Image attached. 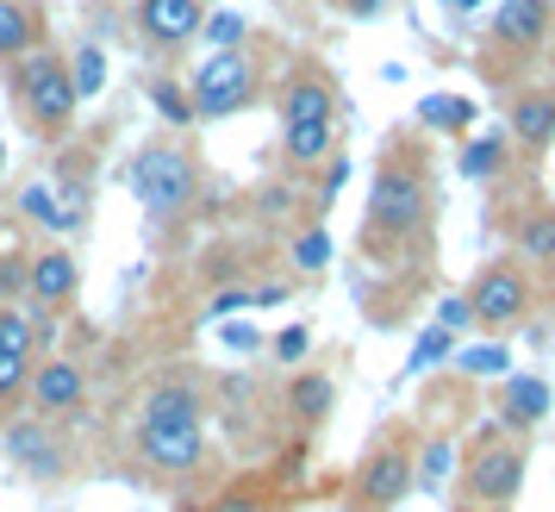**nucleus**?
<instances>
[{
  "label": "nucleus",
  "mask_w": 555,
  "mask_h": 512,
  "mask_svg": "<svg viewBox=\"0 0 555 512\" xmlns=\"http://www.w3.org/2000/svg\"><path fill=\"white\" fill-rule=\"evenodd\" d=\"M20 213L38 219V226H51V231H76V219L63 213V201H56L51 181H26V188H20Z\"/></svg>",
  "instance_id": "28"
},
{
  "label": "nucleus",
  "mask_w": 555,
  "mask_h": 512,
  "mask_svg": "<svg viewBox=\"0 0 555 512\" xmlns=\"http://www.w3.org/2000/svg\"><path fill=\"white\" fill-rule=\"evenodd\" d=\"M455 169L468 181H487V188H505V181L525 176V163L512 151V131L493 126V131H468L462 138V156H455Z\"/></svg>",
  "instance_id": "20"
},
{
  "label": "nucleus",
  "mask_w": 555,
  "mask_h": 512,
  "mask_svg": "<svg viewBox=\"0 0 555 512\" xmlns=\"http://www.w3.org/2000/svg\"><path fill=\"white\" fill-rule=\"evenodd\" d=\"M543 412H550V387L537 382V375H512V382L493 394V419H500L505 432H518V437L537 432Z\"/></svg>",
  "instance_id": "23"
},
{
  "label": "nucleus",
  "mask_w": 555,
  "mask_h": 512,
  "mask_svg": "<svg viewBox=\"0 0 555 512\" xmlns=\"http://www.w3.org/2000/svg\"><path fill=\"white\" fill-rule=\"evenodd\" d=\"M126 457L151 487H188L212 462L206 419H131Z\"/></svg>",
  "instance_id": "8"
},
{
  "label": "nucleus",
  "mask_w": 555,
  "mask_h": 512,
  "mask_svg": "<svg viewBox=\"0 0 555 512\" xmlns=\"http://www.w3.org/2000/svg\"><path fill=\"white\" fill-rule=\"evenodd\" d=\"M0 450H7V462L38 487H63L81 469L69 432H63V425H44L38 412H20V419L0 425Z\"/></svg>",
  "instance_id": "10"
},
{
  "label": "nucleus",
  "mask_w": 555,
  "mask_h": 512,
  "mask_svg": "<svg viewBox=\"0 0 555 512\" xmlns=\"http://www.w3.org/2000/svg\"><path fill=\"white\" fill-rule=\"evenodd\" d=\"M331 407H337V375H331V369L300 362V369L287 375V387H281V412H287V425H294L300 437L325 432Z\"/></svg>",
  "instance_id": "19"
},
{
  "label": "nucleus",
  "mask_w": 555,
  "mask_h": 512,
  "mask_svg": "<svg viewBox=\"0 0 555 512\" xmlns=\"http://www.w3.org/2000/svg\"><path fill=\"white\" fill-rule=\"evenodd\" d=\"M462 369H468V375H505V344L487 337L480 350H462Z\"/></svg>",
  "instance_id": "34"
},
{
  "label": "nucleus",
  "mask_w": 555,
  "mask_h": 512,
  "mask_svg": "<svg viewBox=\"0 0 555 512\" xmlns=\"http://www.w3.org/2000/svg\"><path fill=\"white\" fill-rule=\"evenodd\" d=\"M188 94H194V119H206V126L262 106L269 101V44H256V38L219 44V51L188 76Z\"/></svg>",
  "instance_id": "7"
},
{
  "label": "nucleus",
  "mask_w": 555,
  "mask_h": 512,
  "mask_svg": "<svg viewBox=\"0 0 555 512\" xmlns=\"http://www.w3.org/2000/svg\"><path fill=\"white\" fill-rule=\"evenodd\" d=\"M418 444H425V432L412 419L380 425L344 482V512H400L418 494Z\"/></svg>",
  "instance_id": "5"
},
{
  "label": "nucleus",
  "mask_w": 555,
  "mask_h": 512,
  "mask_svg": "<svg viewBox=\"0 0 555 512\" xmlns=\"http://www.w3.org/2000/svg\"><path fill=\"white\" fill-rule=\"evenodd\" d=\"M131 31L151 51H188L206 31V0H131Z\"/></svg>",
  "instance_id": "17"
},
{
  "label": "nucleus",
  "mask_w": 555,
  "mask_h": 512,
  "mask_svg": "<svg viewBox=\"0 0 555 512\" xmlns=\"http://www.w3.org/2000/svg\"><path fill=\"white\" fill-rule=\"evenodd\" d=\"M31 251H0V307H26Z\"/></svg>",
  "instance_id": "31"
},
{
  "label": "nucleus",
  "mask_w": 555,
  "mask_h": 512,
  "mask_svg": "<svg viewBox=\"0 0 555 512\" xmlns=\"http://www.w3.org/2000/svg\"><path fill=\"white\" fill-rule=\"evenodd\" d=\"M201 512H281V494L262 482V475H237V482H225Z\"/></svg>",
  "instance_id": "25"
},
{
  "label": "nucleus",
  "mask_w": 555,
  "mask_h": 512,
  "mask_svg": "<svg viewBox=\"0 0 555 512\" xmlns=\"http://www.w3.org/2000/svg\"><path fill=\"white\" fill-rule=\"evenodd\" d=\"M337 113H344V81L331 76V63L300 51L275 88V119L281 126H337Z\"/></svg>",
  "instance_id": "12"
},
{
  "label": "nucleus",
  "mask_w": 555,
  "mask_h": 512,
  "mask_svg": "<svg viewBox=\"0 0 555 512\" xmlns=\"http://www.w3.org/2000/svg\"><path fill=\"white\" fill-rule=\"evenodd\" d=\"M294 206H300V176H287V169L256 188V219H262V226H294L300 231V213H294Z\"/></svg>",
  "instance_id": "27"
},
{
  "label": "nucleus",
  "mask_w": 555,
  "mask_h": 512,
  "mask_svg": "<svg viewBox=\"0 0 555 512\" xmlns=\"http://www.w3.org/2000/svg\"><path fill=\"white\" fill-rule=\"evenodd\" d=\"M0 169H7V144H0Z\"/></svg>",
  "instance_id": "39"
},
{
  "label": "nucleus",
  "mask_w": 555,
  "mask_h": 512,
  "mask_svg": "<svg viewBox=\"0 0 555 512\" xmlns=\"http://www.w3.org/2000/svg\"><path fill=\"white\" fill-rule=\"evenodd\" d=\"M455 350V332H443V325H430L425 337H418V350H412V362H405V375H418V369H430L437 357H450Z\"/></svg>",
  "instance_id": "33"
},
{
  "label": "nucleus",
  "mask_w": 555,
  "mask_h": 512,
  "mask_svg": "<svg viewBox=\"0 0 555 512\" xmlns=\"http://www.w3.org/2000/svg\"><path fill=\"white\" fill-rule=\"evenodd\" d=\"M462 300H468V312H475V332L487 337H512L530 325V312H537V276H530L518 256H487L475 276H468V287H462Z\"/></svg>",
  "instance_id": "9"
},
{
  "label": "nucleus",
  "mask_w": 555,
  "mask_h": 512,
  "mask_svg": "<svg viewBox=\"0 0 555 512\" xmlns=\"http://www.w3.org/2000/svg\"><path fill=\"white\" fill-rule=\"evenodd\" d=\"M275 357L287 362V369L306 357V325H294V332H281V337H275Z\"/></svg>",
  "instance_id": "36"
},
{
  "label": "nucleus",
  "mask_w": 555,
  "mask_h": 512,
  "mask_svg": "<svg viewBox=\"0 0 555 512\" xmlns=\"http://www.w3.org/2000/svg\"><path fill=\"white\" fill-rule=\"evenodd\" d=\"M26 412H38L44 425H63V432L88 425V412H94V382H88V369H81L76 357H63V350H44L38 369H31Z\"/></svg>",
  "instance_id": "11"
},
{
  "label": "nucleus",
  "mask_w": 555,
  "mask_h": 512,
  "mask_svg": "<svg viewBox=\"0 0 555 512\" xmlns=\"http://www.w3.org/2000/svg\"><path fill=\"white\" fill-rule=\"evenodd\" d=\"M325 263H331V238H325V226L294 231V269H300V276H319Z\"/></svg>",
  "instance_id": "32"
},
{
  "label": "nucleus",
  "mask_w": 555,
  "mask_h": 512,
  "mask_svg": "<svg viewBox=\"0 0 555 512\" xmlns=\"http://www.w3.org/2000/svg\"><path fill=\"white\" fill-rule=\"evenodd\" d=\"M555 38V0H493V20L480 31V81L487 88H518L537 69V56Z\"/></svg>",
  "instance_id": "6"
},
{
  "label": "nucleus",
  "mask_w": 555,
  "mask_h": 512,
  "mask_svg": "<svg viewBox=\"0 0 555 512\" xmlns=\"http://www.w3.org/2000/svg\"><path fill=\"white\" fill-rule=\"evenodd\" d=\"M69 69H76V88H81V101H94L106 88V51L94 44V38H81L76 51H69Z\"/></svg>",
  "instance_id": "30"
},
{
  "label": "nucleus",
  "mask_w": 555,
  "mask_h": 512,
  "mask_svg": "<svg viewBox=\"0 0 555 512\" xmlns=\"http://www.w3.org/2000/svg\"><path fill=\"white\" fill-rule=\"evenodd\" d=\"M206 412H212V387H206V375H194V369H169V375H156V382L138 387L131 419H206Z\"/></svg>",
  "instance_id": "18"
},
{
  "label": "nucleus",
  "mask_w": 555,
  "mask_h": 512,
  "mask_svg": "<svg viewBox=\"0 0 555 512\" xmlns=\"http://www.w3.org/2000/svg\"><path fill=\"white\" fill-rule=\"evenodd\" d=\"M126 188L156 231L181 226L206 201V156L188 138H144L126 163Z\"/></svg>",
  "instance_id": "3"
},
{
  "label": "nucleus",
  "mask_w": 555,
  "mask_h": 512,
  "mask_svg": "<svg viewBox=\"0 0 555 512\" xmlns=\"http://www.w3.org/2000/svg\"><path fill=\"white\" fill-rule=\"evenodd\" d=\"M525 482H530V437L505 432L500 419H480L475 437L462 444V462H455V507L512 512Z\"/></svg>",
  "instance_id": "4"
},
{
  "label": "nucleus",
  "mask_w": 555,
  "mask_h": 512,
  "mask_svg": "<svg viewBox=\"0 0 555 512\" xmlns=\"http://www.w3.org/2000/svg\"><path fill=\"white\" fill-rule=\"evenodd\" d=\"M437 156H430V131L400 126L380 138L375 176H369V201H362V226H356V256L375 276H405L425 269L430 244H437Z\"/></svg>",
  "instance_id": "1"
},
{
  "label": "nucleus",
  "mask_w": 555,
  "mask_h": 512,
  "mask_svg": "<svg viewBox=\"0 0 555 512\" xmlns=\"http://www.w3.org/2000/svg\"><path fill=\"white\" fill-rule=\"evenodd\" d=\"M455 512H487V507H455Z\"/></svg>",
  "instance_id": "38"
},
{
  "label": "nucleus",
  "mask_w": 555,
  "mask_h": 512,
  "mask_svg": "<svg viewBox=\"0 0 555 512\" xmlns=\"http://www.w3.org/2000/svg\"><path fill=\"white\" fill-rule=\"evenodd\" d=\"M505 131L525 169H543L555 151V81H518L505 94Z\"/></svg>",
  "instance_id": "14"
},
{
  "label": "nucleus",
  "mask_w": 555,
  "mask_h": 512,
  "mask_svg": "<svg viewBox=\"0 0 555 512\" xmlns=\"http://www.w3.org/2000/svg\"><path fill=\"white\" fill-rule=\"evenodd\" d=\"M81 294V263L76 251H63V244H38L31 251V276H26V312L31 325H44V319H63V312L76 307Z\"/></svg>",
  "instance_id": "16"
},
{
  "label": "nucleus",
  "mask_w": 555,
  "mask_h": 512,
  "mask_svg": "<svg viewBox=\"0 0 555 512\" xmlns=\"http://www.w3.org/2000/svg\"><path fill=\"white\" fill-rule=\"evenodd\" d=\"M51 44V7L44 0H0V69Z\"/></svg>",
  "instance_id": "21"
},
{
  "label": "nucleus",
  "mask_w": 555,
  "mask_h": 512,
  "mask_svg": "<svg viewBox=\"0 0 555 512\" xmlns=\"http://www.w3.org/2000/svg\"><path fill=\"white\" fill-rule=\"evenodd\" d=\"M7 106H13V119L26 126L31 144H44V151H63V144L76 138L81 88H76V69H69V51H63L56 38L7 69Z\"/></svg>",
  "instance_id": "2"
},
{
  "label": "nucleus",
  "mask_w": 555,
  "mask_h": 512,
  "mask_svg": "<svg viewBox=\"0 0 555 512\" xmlns=\"http://www.w3.org/2000/svg\"><path fill=\"white\" fill-rule=\"evenodd\" d=\"M437 7H455V13H475V7H487V0H437Z\"/></svg>",
  "instance_id": "37"
},
{
  "label": "nucleus",
  "mask_w": 555,
  "mask_h": 512,
  "mask_svg": "<svg viewBox=\"0 0 555 512\" xmlns=\"http://www.w3.org/2000/svg\"><path fill=\"white\" fill-rule=\"evenodd\" d=\"M455 462H462V444L443 432H430L425 444H418V494H443V487H455Z\"/></svg>",
  "instance_id": "24"
},
{
  "label": "nucleus",
  "mask_w": 555,
  "mask_h": 512,
  "mask_svg": "<svg viewBox=\"0 0 555 512\" xmlns=\"http://www.w3.org/2000/svg\"><path fill=\"white\" fill-rule=\"evenodd\" d=\"M275 156H281V169L287 176H319L331 156H337V126H281V144H275Z\"/></svg>",
  "instance_id": "22"
},
{
  "label": "nucleus",
  "mask_w": 555,
  "mask_h": 512,
  "mask_svg": "<svg viewBox=\"0 0 555 512\" xmlns=\"http://www.w3.org/2000/svg\"><path fill=\"white\" fill-rule=\"evenodd\" d=\"M151 101H156V113H163L169 126H194V94H188V81L151 76Z\"/></svg>",
  "instance_id": "29"
},
{
  "label": "nucleus",
  "mask_w": 555,
  "mask_h": 512,
  "mask_svg": "<svg viewBox=\"0 0 555 512\" xmlns=\"http://www.w3.org/2000/svg\"><path fill=\"white\" fill-rule=\"evenodd\" d=\"M500 238L530 276H555V201L543 188H525L518 201H505Z\"/></svg>",
  "instance_id": "13"
},
{
  "label": "nucleus",
  "mask_w": 555,
  "mask_h": 512,
  "mask_svg": "<svg viewBox=\"0 0 555 512\" xmlns=\"http://www.w3.org/2000/svg\"><path fill=\"white\" fill-rule=\"evenodd\" d=\"M38 332H31L26 307H0V425L26 412L31 369H38Z\"/></svg>",
  "instance_id": "15"
},
{
  "label": "nucleus",
  "mask_w": 555,
  "mask_h": 512,
  "mask_svg": "<svg viewBox=\"0 0 555 512\" xmlns=\"http://www.w3.org/2000/svg\"><path fill=\"white\" fill-rule=\"evenodd\" d=\"M475 101L468 94H430L418 101V131H450V138H468L475 131Z\"/></svg>",
  "instance_id": "26"
},
{
  "label": "nucleus",
  "mask_w": 555,
  "mask_h": 512,
  "mask_svg": "<svg viewBox=\"0 0 555 512\" xmlns=\"http://www.w3.org/2000/svg\"><path fill=\"white\" fill-rule=\"evenodd\" d=\"M437 325H443V332H468V325H475L468 300H462V294H443V312H437Z\"/></svg>",
  "instance_id": "35"
}]
</instances>
